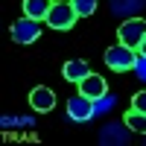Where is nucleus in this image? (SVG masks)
Segmentation results:
<instances>
[{
    "mask_svg": "<svg viewBox=\"0 0 146 146\" xmlns=\"http://www.w3.org/2000/svg\"><path fill=\"white\" fill-rule=\"evenodd\" d=\"M94 114H96V111H94V100H91V96L76 94V96H70V100H67V117H70V120L85 123V120H91Z\"/></svg>",
    "mask_w": 146,
    "mask_h": 146,
    "instance_id": "obj_5",
    "label": "nucleus"
},
{
    "mask_svg": "<svg viewBox=\"0 0 146 146\" xmlns=\"http://www.w3.org/2000/svg\"><path fill=\"white\" fill-rule=\"evenodd\" d=\"M131 108H135V111H140V114H146V91L135 94V100H131Z\"/></svg>",
    "mask_w": 146,
    "mask_h": 146,
    "instance_id": "obj_12",
    "label": "nucleus"
},
{
    "mask_svg": "<svg viewBox=\"0 0 146 146\" xmlns=\"http://www.w3.org/2000/svg\"><path fill=\"white\" fill-rule=\"evenodd\" d=\"M137 56H143V58H146V38H143V41H140V47H137Z\"/></svg>",
    "mask_w": 146,
    "mask_h": 146,
    "instance_id": "obj_14",
    "label": "nucleus"
},
{
    "mask_svg": "<svg viewBox=\"0 0 146 146\" xmlns=\"http://www.w3.org/2000/svg\"><path fill=\"white\" fill-rule=\"evenodd\" d=\"M70 3H73V9H76L79 18H91L96 12V0H70Z\"/></svg>",
    "mask_w": 146,
    "mask_h": 146,
    "instance_id": "obj_11",
    "label": "nucleus"
},
{
    "mask_svg": "<svg viewBox=\"0 0 146 146\" xmlns=\"http://www.w3.org/2000/svg\"><path fill=\"white\" fill-rule=\"evenodd\" d=\"M135 58H137V50H131L126 44H117V47H108L105 50V64L111 70H117V73L131 70L135 67Z\"/></svg>",
    "mask_w": 146,
    "mask_h": 146,
    "instance_id": "obj_2",
    "label": "nucleus"
},
{
    "mask_svg": "<svg viewBox=\"0 0 146 146\" xmlns=\"http://www.w3.org/2000/svg\"><path fill=\"white\" fill-rule=\"evenodd\" d=\"M50 9H53V0H23V15H27V18L47 21Z\"/></svg>",
    "mask_w": 146,
    "mask_h": 146,
    "instance_id": "obj_8",
    "label": "nucleus"
},
{
    "mask_svg": "<svg viewBox=\"0 0 146 146\" xmlns=\"http://www.w3.org/2000/svg\"><path fill=\"white\" fill-rule=\"evenodd\" d=\"M135 70H137V76H140V79H146V58H143V56L135 58Z\"/></svg>",
    "mask_w": 146,
    "mask_h": 146,
    "instance_id": "obj_13",
    "label": "nucleus"
},
{
    "mask_svg": "<svg viewBox=\"0 0 146 146\" xmlns=\"http://www.w3.org/2000/svg\"><path fill=\"white\" fill-rule=\"evenodd\" d=\"M29 105H32L38 114H47V111H53V108H56V94L47 88V85H38V88L29 91Z\"/></svg>",
    "mask_w": 146,
    "mask_h": 146,
    "instance_id": "obj_6",
    "label": "nucleus"
},
{
    "mask_svg": "<svg viewBox=\"0 0 146 146\" xmlns=\"http://www.w3.org/2000/svg\"><path fill=\"white\" fill-rule=\"evenodd\" d=\"M117 38H120V44L137 50L140 41L146 38V21H143V18H129V21H123V23H120V29H117Z\"/></svg>",
    "mask_w": 146,
    "mask_h": 146,
    "instance_id": "obj_1",
    "label": "nucleus"
},
{
    "mask_svg": "<svg viewBox=\"0 0 146 146\" xmlns=\"http://www.w3.org/2000/svg\"><path fill=\"white\" fill-rule=\"evenodd\" d=\"M62 73H64L67 82H82L91 73V67H88V62H82V58H70V62H64V70Z\"/></svg>",
    "mask_w": 146,
    "mask_h": 146,
    "instance_id": "obj_9",
    "label": "nucleus"
},
{
    "mask_svg": "<svg viewBox=\"0 0 146 146\" xmlns=\"http://www.w3.org/2000/svg\"><path fill=\"white\" fill-rule=\"evenodd\" d=\"M105 91H108V85H105L102 76H96V73H88V76L79 82V94L91 96V100H100V96H105Z\"/></svg>",
    "mask_w": 146,
    "mask_h": 146,
    "instance_id": "obj_7",
    "label": "nucleus"
},
{
    "mask_svg": "<svg viewBox=\"0 0 146 146\" xmlns=\"http://www.w3.org/2000/svg\"><path fill=\"white\" fill-rule=\"evenodd\" d=\"M38 35H41V21H35V18L23 15L21 21L12 23V41L15 44H32Z\"/></svg>",
    "mask_w": 146,
    "mask_h": 146,
    "instance_id": "obj_3",
    "label": "nucleus"
},
{
    "mask_svg": "<svg viewBox=\"0 0 146 146\" xmlns=\"http://www.w3.org/2000/svg\"><path fill=\"white\" fill-rule=\"evenodd\" d=\"M126 126H129L131 131H146V114L129 108V111H126Z\"/></svg>",
    "mask_w": 146,
    "mask_h": 146,
    "instance_id": "obj_10",
    "label": "nucleus"
},
{
    "mask_svg": "<svg viewBox=\"0 0 146 146\" xmlns=\"http://www.w3.org/2000/svg\"><path fill=\"white\" fill-rule=\"evenodd\" d=\"M76 9H73V3H53L50 15H47V23H50L53 29H70L73 23H76Z\"/></svg>",
    "mask_w": 146,
    "mask_h": 146,
    "instance_id": "obj_4",
    "label": "nucleus"
}]
</instances>
